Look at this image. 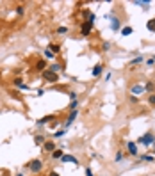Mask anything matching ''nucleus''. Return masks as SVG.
<instances>
[{"instance_id":"obj_17","label":"nucleus","mask_w":155,"mask_h":176,"mask_svg":"<svg viewBox=\"0 0 155 176\" xmlns=\"http://www.w3.org/2000/svg\"><path fill=\"white\" fill-rule=\"evenodd\" d=\"M50 155H52V158H54V160H61L64 153H62V149H56V151H52Z\"/></svg>"},{"instance_id":"obj_27","label":"nucleus","mask_w":155,"mask_h":176,"mask_svg":"<svg viewBox=\"0 0 155 176\" xmlns=\"http://www.w3.org/2000/svg\"><path fill=\"white\" fill-rule=\"evenodd\" d=\"M148 103L152 105V107H155V93H153V94H150V96H148Z\"/></svg>"},{"instance_id":"obj_12","label":"nucleus","mask_w":155,"mask_h":176,"mask_svg":"<svg viewBox=\"0 0 155 176\" xmlns=\"http://www.w3.org/2000/svg\"><path fill=\"white\" fill-rule=\"evenodd\" d=\"M111 28L116 32V30H120L121 28V22H120V18L118 16H114V18H111Z\"/></svg>"},{"instance_id":"obj_14","label":"nucleus","mask_w":155,"mask_h":176,"mask_svg":"<svg viewBox=\"0 0 155 176\" xmlns=\"http://www.w3.org/2000/svg\"><path fill=\"white\" fill-rule=\"evenodd\" d=\"M102 73H104V64H94V68H93V77L98 78V77H102Z\"/></svg>"},{"instance_id":"obj_35","label":"nucleus","mask_w":155,"mask_h":176,"mask_svg":"<svg viewBox=\"0 0 155 176\" xmlns=\"http://www.w3.org/2000/svg\"><path fill=\"white\" fill-rule=\"evenodd\" d=\"M36 94H38V96H43V94H45V89H38V93H36Z\"/></svg>"},{"instance_id":"obj_21","label":"nucleus","mask_w":155,"mask_h":176,"mask_svg":"<svg viewBox=\"0 0 155 176\" xmlns=\"http://www.w3.org/2000/svg\"><path fill=\"white\" fill-rule=\"evenodd\" d=\"M45 141H46V139H45V135H36V137H34V142H36V144H41V146H43Z\"/></svg>"},{"instance_id":"obj_40","label":"nucleus","mask_w":155,"mask_h":176,"mask_svg":"<svg viewBox=\"0 0 155 176\" xmlns=\"http://www.w3.org/2000/svg\"><path fill=\"white\" fill-rule=\"evenodd\" d=\"M153 32H155V30H153Z\"/></svg>"},{"instance_id":"obj_9","label":"nucleus","mask_w":155,"mask_h":176,"mask_svg":"<svg viewBox=\"0 0 155 176\" xmlns=\"http://www.w3.org/2000/svg\"><path fill=\"white\" fill-rule=\"evenodd\" d=\"M127 148H128V155H130V157H137L139 149H137V144H136V142H132V141H130V142L127 144Z\"/></svg>"},{"instance_id":"obj_19","label":"nucleus","mask_w":155,"mask_h":176,"mask_svg":"<svg viewBox=\"0 0 155 176\" xmlns=\"http://www.w3.org/2000/svg\"><path fill=\"white\" fill-rule=\"evenodd\" d=\"M13 85H14V87H22V85H23V78L22 77L13 78Z\"/></svg>"},{"instance_id":"obj_4","label":"nucleus","mask_w":155,"mask_h":176,"mask_svg":"<svg viewBox=\"0 0 155 176\" xmlns=\"http://www.w3.org/2000/svg\"><path fill=\"white\" fill-rule=\"evenodd\" d=\"M143 93H144V85L143 84H136V85L130 87V94H132L134 98H136V96H143Z\"/></svg>"},{"instance_id":"obj_28","label":"nucleus","mask_w":155,"mask_h":176,"mask_svg":"<svg viewBox=\"0 0 155 176\" xmlns=\"http://www.w3.org/2000/svg\"><path fill=\"white\" fill-rule=\"evenodd\" d=\"M68 96H70V100H72V101H73V100H77V98H78V94L75 93V91H70V93H68Z\"/></svg>"},{"instance_id":"obj_2","label":"nucleus","mask_w":155,"mask_h":176,"mask_svg":"<svg viewBox=\"0 0 155 176\" xmlns=\"http://www.w3.org/2000/svg\"><path fill=\"white\" fill-rule=\"evenodd\" d=\"M137 142H139V144H143V146H152V144L155 142V133H152V132L144 133L143 137H139V139H137Z\"/></svg>"},{"instance_id":"obj_36","label":"nucleus","mask_w":155,"mask_h":176,"mask_svg":"<svg viewBox=\"0 0 155 176\" xmlns=\"http://www.w3.org/2000/svg\"><path fill=\"white\" fill-rule=\"evenodd\" d=\"M48 176H61V174H59V173H56V171H52V173H50Z\"/></svg>"},{"instance_id":"obj_34","label":"nucleus","mask_w":155,"mask_h":176,"mask_svg":"<svg viewBox=\"0 0 155 176\" xmlns=\"http://www.w3.org/2000/svg\"><path fill=\"white\" fill-rule=\"evenodd\" d=\"M146 66H155V61L153 59H148V61H146Z\"/></svg>"},{"instance_id":"obj_31","label":"nucleus","mask_w":155,"mask_h":176,"mask_svg":"<svg viewBox=\"0 0 155 176\" xmlns=\"http://www.w3.org/2000/svg\"><path fill=\"white\" fill-rule=\"evenodd\" d=\"M66 32H68L66 27H59V28H57V34H66Z\"/></svg>"},{"instance_id":"obj_30","label":"nucleus","mask_w":155,"mask_h":176,"mask_svg":"<svg viewBox=\"0 0 155 176\" xmlns=\"http://www.w3.org/2000/svg\"><path fill=\"white\" fill-rule=\"evenodd\" d=\"M45 57H46V59H54V54H52L50 50H45Z\"/></svg>"},{"instance_id":"obj_20","label":"nucleus","mask_w":155,"mask_h":176,"mask_svg":"<svg viewBox=\"0 0 155 176\" xmlns=\"http://www.w3.org/2000/svg\"><path fill=\"white\" fill-rule=\"evenodd\" d=\"M134 4H136V6H143L144 11H148V9H150V2H141V0H136Z\"/></svg>"},{"instance_id":"obj_18","label":"nucleus","mask_w":155,"mask_h":176,"mask_svg":"<svg viewBox=\"0 0 155 176\" xmlns=\"http://www.w3.org/2000/svg\"><path fill=\"white\" fill-rule=\"evenodd\" d=\"M137 64H143V55H139V57H136V59L128 62V66H137Z\"/></svg>"},{"instance_id":"obj_24","label":"nucleus","mask_w":155,"mask_h":176,"mask_svg":"<svg viewBox=\"0 0 155 176\" xmlns=\"http://www.w3.org/2000/svg\"><path fill=\"white\" fill-rule=\"evenodd\" d=\"M62 135H64V128H62V130H57V132L52 133V137H54V139H59V137H62Z\"/></svg>"},{"instance_id":"obj_32","label":"nucleus","mask_w":155,"mask_h":176,"mask_svg":"<svg viewBox=\"0 0 155 176\" xmlns=\"http://www.w3.org/2000/svg\"><path fill=\"white\" fill-rule=\"evenodd\" d=\"M121 158H123V153L121 151H118L116 153V162H121Z\"/></svg>"},{"instance_id":"obj_33","label":"nucleus","mask_w":155,"mask_h":176,"mask_svg":"<svg viewBox=\"0 0 155 176\" xmlns=\"http://www.w3.org/2000/svg\"><path fill=\"white\" fill-rule=\"evenodd\" d=\"M86 176H94L93 171H91V167H86Z\"/></svg>"},{"instance_id":"obj_39","label":"nucleus","mask_w":155,"mask_h":176,"mask_svg":"<svg viewBox=\"0 0 155 176\" xmlns=\"http://www.w3.org/2000/svg\"><path fill=\"white\" fill-rule=\"evenodd\" d=\"M152 153H153V155H155V151H152Z\"/></svg>"},{"instance_id":"obj_37","label":"nucleus","mask_w":155,"mask_h":176,"mask_svg":"<svg viewBox=\"0 0 155 176\" xmlns=\"http://www.w3.org/2000/svg\"><path fill=\"white\" fill-rule=\"evenodd\" d=\"M152 59H153V61H155V55H153V57H152Z\"/></svg>"},{"instance_id":"obj_23","label":"nucleus","mask_w":155,"mask_h":176,"mask_svg":"<svg viewBox=\"0 0 155 176\" xmlns=\"http://www.w3.org/2000/svg\"><path fill=\"white\" fill-rule=\"evenodd\" d=\"M139 162H153V157H150V155H143V157L139 158Z\"/></svg>"},{"instance_id":"obj_3","label":"nucleus","mask_w":155,"mask_h":176,"mask_svg":"<svg viewBox=\"0 0 155 176\" xmlns=\"http://www.w3.org/2000/svg\"><path fill=\"white\" fill-rule=\"evenodd\" d=\"M41 77H43L48 84H57V80H59V75H56V73L48 71V70H45V71L41 73Z\"/></svg>"},{"instance_id":"obj_7","label":"nucleus","mask_w":155,"mask_h":176,"mask_svg":"<svg viewBox=\"0 0 155 176\" xmlns=\"http://www.w3.org/2000/svg\"><path fill=\"white\" fill-rule=\"evenodd\" d=\"M57 119V116L56 114H50V116H45V117H41L38 121V127H41V125H48V123H52V121H56Z\"/></svg>"},{"instance_id":"obj_1","label":"nucleus","mask_w":155,"mask_h":176,"mask_svg":"<svg viewBox=\"0 0 155 176\" xmlns=\"http://www.w3.org/2000/svg\"><path fill=\"white\" fill-rule=\"evenodd\" d=\"M43 167H45V162L41 158H34V160H30V162L25 165V169H29L32 174H39V173L43 171Z\"/></svg>"},{"instance_id":"obj_11","label":"nucleus","mask_w":155,"mask_h":176,"mask_svg":"<svg viewBox=\"0 0 155 176\" xmlns=\"http://www.w3.org/2000/svg\"><path fill=\"white\" fill-rule=\"evenodd\" d=\"M46 64H48V62L45 61V59H39V61H36V64H34V68H36V71L43 73L45 70H46Z\"/></svg>"},{"instance_id":"obj_13","label":"nucleus","mask_w":155,"mask_h":176,"mask_svg":"<svg viewBox=\"0 0 155 176\" xmlns=\"http://www.w3.org/2000/svg\"><path fill=\"white\" fill-rule=\"evenodd\" d=\"M46 70H48V71H52V73H56V75H59V71L62 70V66L59 64V62H52V64L46 68Z\"/></svg>"},{"instance_id":"obj_15","label":"nucleus","mask_w":155,"mask_h":176,"mask_svg":"<svg viewBox=\"0 0 155 176\" xmlns=\"http://www.w3.org/2000/svg\"><path fill=\"white\" fill-rule=\"evenodd\" d=\"M143 85H144V93L153 94V91H155V84L153 82H146V84H143Z\"/></svg>"},{"instance_id":"obj_10","label":"nucleus","mask_w":155,"mask_h":176,"mask_svg":"<svg viewBox=\"0 0 155 176\" xmlns=\"http://www.w3.org/2000/svg\"><path fill=\"white\" fill-rule=\"evenodd\" d=\"M61 162H62V164H68V162H72V164L78 165V158H77V157H73V155H62Z\"/></svg>"},{"instance_id":"obj_22","label":"nucleus","mask_w":155,"mask_h":176,"mask_svg":"<svg viewBox=\"0 0 155 176\" xmlns=\"http://www.w3.org/2000/svg\"><path fill=\"white\" fill-rule=\"evenodd\" d=\"M134 30H132V27H125V28H121V36H130Z\"/></svg>"},{"instance_id":"obj_5","label":"nucleus","mask_w":155,"mask_h":176,"mask_svg":"<svg viewBox=\"0 0 155 176\" xmlns=\"http://www.w3.org/2000/svg\"><path fill=\"white\" fill-rule=\"evenodd\" d=\"M91 28H93V22H84L82 23V27H80V34H82V36H89V34H91Z\"/></svg>"},{"instance_id":"obj_25","label":"nucleus","mask_w":155,"mask_h":176,"mask_svg":"<svg viewBox=\"0 0 155 176\" xmlns=\"http://www.w3.org/2000/svg\"><path fill=\"white\" fill-rule=\"evenodd\" d=\"M109 50H111V43H109V41H105V43L102 44V52H109Z\"/></svg>"},{"instance_id":"obj_8","label":"nucleus","mask_w":155,"mask_h":176,"mask_svg":"<svg viewBox=\"0 0 155 176\" xmlns=\"http://www.w3.org/2000/svg\"><path fill=\"white\" fill-rule=\"evenodd\" d=\"M77 116H78V110H72L70 112V116L66 117V123H64V128H68V127H72V123L77 119Z\"/></svg>"},{"instance_id":"obj_16","label":"nucleus","mask_w":155,"mask_h":176,"mask_svg":"<svg viewBox=\"0 0 155 176\" xmlns=\"http://www.w3.org/2000/svg\"><path fill=\"white\" fill-rule=\"evenodd\" d=\"M46 50H50V52H52L54 55H57L59 52H61V46H59V44H54V43H52V44H48V48H46Z\"/></svg>"},{"instance_id":"obj_6","label":"nucleus","mask_w":155,"mask_h":176,"mask_svg":"<svg viewBox=\"0 0 155 176\" xmlns=\"http://www.w3.org/2000/svg\"><path fill=\"white\" fill-rule=\"evenodd\" d=\"M57 146L54 141H45L43 142V151H46V153H52V151H56Z\"/></svg>"},{"instance_id":"obj_38","label":"nucleus","mask_w":155,"mask_h":176,"mask_svg":"<svg viewBox=\"0 0 155 176\" xmlns=\"http://www.w3.org/2000/svg\"><path fill=\"white\" fill-rule=\"evenodd\" d=\"M16 176H23V174H16Z\"/></svg>"},{"instance_id":"obj_29","label":"nucleus","mask_w":155,"mask_h":176,"mask_svg":"<svg viewBox=\"0 0 155 176\" xmlns=\"http://www.w3.org/2000/svg\"><path fill=\"white\" fill-rule=\"evenodd\" d=\"M25 13V6H16V14H23Z\"/></svg>"},{"instance_id":"obj_26","label":"nucleus","mask_w":155,"mask_h":176,"mask_svg":"<svg viewBox=\"0 0 155 176\" xmlns=\"http://www.w3.org/2000/svg\"><path fill=\"white\" fill-rule=\"evenodd\" d=\"M77 107H78V100H73L70 103V110H77Z\"/></svg>"}]
</instances>
